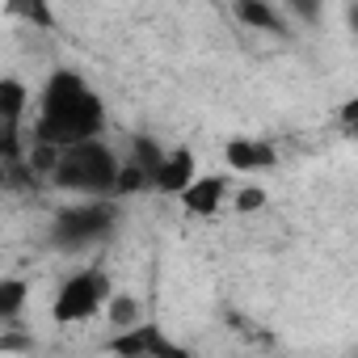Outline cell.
Instances as JSON below:
<instances>
[{"label":"cell","instance_id":"cell-15","mask_svg":"<svg viewBox=\"0 0 358 358\" xmlns=\"http://www.w3.org/2000/svg\"><path fill=\"white\" fill-rule=\"evenodd\" d=\"M262 203H266V194H262L257 186H245V190L236 194V207H241V211H253V207H262Z\"/></svg>","mask_w":358,"mask_h":358},{"label":"cell","instance_id":"cell-6","mask_svg":"<svg viewBox=\"0 0 358 358\" xmlns=\"http://www.w3.org/2000/svg\"><path fill=\"white\" fill-rule=\"evenodd\" d=\"M106 350H114V354H164V358H177V354H182V345L169 341L156 324H131V329H122Z\"/></svg>","mask_w":358,"mask_h":358},{"label":"cell","instance_id":"cell-3","mask_svg":"<svg viewBox=\"0 0 358 358\" xmlns=\"http://www.w3.org/2000/svg\"><path fill=\"white\" fill-rule=\"evenodd\" d=\"M114 224H118V207H114L106 194H89L85 203L59 211V220H55V228H51V241H55L59 249H68V253H80V249L106 241V236L114 232Z\"/></svg>","mask_w":358,"mask_h":358},{"label":"cell","instance_id":"cell-13","mask_svg":"<svg viewBox=\"0 0 358 358\" xmlns=\"http://www.w3.org/2000/svg\"><path fill=\"white\" fill-rule=\"evenodd\" d=\"M106 303H110V320H114L118 329H131V324L139 320V303H135L131 295H114V291H110Z\"/></svg>","mask_w":358,"mask_h":358},{"label":"cell","instance_id":"cell-9","mask_svg":"<svg viewBox=\"0 0 358 358\" xmlns=\"http://www.w3.org/2000/svg\"><path fill=\"white\" fill-rule=\"evenodd\" d=\"M228 190H232V186L224 182V177H190V186L177 194V199H182V207H186L190 215H215Z\"/></svg>","mask_w":358,"mask_h":358},{"label":"cell","instance_id":"cell-4","mask_svg":"<svg viewBox=\"0 0 358 358\" xmlns=\"http://www.w3.org/2000/svg\"><path fill=\"white\" fill-rule=\"evenodd\" d=\"M110 291H114V287H110V278H106L101 266L76 270V274L59 287V295H55V303H51V316H55L59 324H80V320H89V316H97V312L106 308Z\"/></svg>","mask_w":358,"mask_h":358},{"label":"cell","instance_id":"cell-16","mask_svg":"<svg viewBox=\"0 0 358 358\" xmlns=\"http://www.w3.org/2000/svg\"><path fill=\"white\" fill-rule=\"evenodd\" d=\"M0 350H34V341L26 333H9V337H0Z\"/></svg>","mask_w":358,"mask_h":358},{"label":"cell","instance_id":"cell-17","mask_svg":"<svg viewBox=\"0 0 358 358\" xmlns=\"http://www.w3.org/2000/svg\"><path fill=\"white\" fill-rule=\"evenodd\" d=\"M316 5H320V0H291V9H295L299 17H308V22L316 17Z\"/></svg>","mask_w":358,"mask_h":358},{"label":"cell","instance_id":"cell-11","mask_svg":"<svg viewBox=\"0 0 358 358\" xmlns=\"http://www.w3.org/2000/svg\"><path fill=\"white\" fill-rule=\"evenodd\" d=\"M236 17H241L245 26H253V30H266V34H287L282 17L266 5V0H236Z\"/></svg>","mask_w":358,"mask_h":358},{"label":"cell","instance_id":"cell-7","mask_svg":"<svg viewBox=\"0 0 358 358\" xmlns=\"http://www.w3.org/2000/svg\"><path fill=\"white\" fill-rule=\"evenodd\" d=\"M190 177H194V152L190 148H173L152 169V190H160V194H182L190 186Z\"/></svg>","mask_w":358,"mask_h":358},{"label":"cell","instance_id":"cell-14","mask_svg":"<svg viewBox=\"0 0 358 358\" xmlns=\"http://www.w3.org/2000/svg\"><path fill=\"white\" fill-rule=\"evenodd\" d=\"M160 156H164V152H160V143H152V139H135V143H131V156H127V160H131V164H139V169H143V173L152 177V169L160 164Z\"/></svg>","mask_w":358,"mask_h":358},{"label":"cell","instance_id":"cell-5","mask_svg":"<svg viewBox=\"0 0 358 358\" xmlns=\"http://www.w3.org/2000/svg\"><path fill=\"white\" fill-rule=\"evenodd\" d=\"M26 101H30V93H26L22 80H13V76L0 80V160L5 164L22 160V114H26Z\"/></svg>","mask_w":358,"mask_h":358},{"label":"cell","instance_id":"cell-10","mask_svg":"<svg viewBox=\"0 0 358 358\" xmlns=\"http://www.w3.org/2000/svg\"><path fill=\"white\" fill-rule=\"evenodd\" d=\"M5 17L38 26V30H55V9L51 0H5Z\"/></svg>","mask_w":358,"mask_h":358},{"label":"cell","instance_id":"cell-12","mask_svg":"<svg viewBox=\"0 0 358 358\" xmlns=\"http://www.w3.org/2000/svg\"><path fill=\"white\" fill-rule=\"evenodd\" d=\"M26 295H30V287L22 278H5V282H0V324H9L26 308Z\"/></svg>","mask_w":358,"mask_h":358},{"label":"cell","instance_id":"cell-2","mask_svg":"<svg viewBox=\"0 0 358 358\" xmlns=\"http://www.w3.org/2000/svg\"><path fill=\"white\" fill-rule=\"evenodd\" d=\"M114 177H118V156L101 139H80L59 148L47 182L72 194H114Z\"/></svg>","mask_w":358,"mask_h":358},{"label":"cell","instance_id":"cell-1","mask_svg":"<svg viewBox=\"0 0 358 358\" xmlns=\"http://www.w3.org/2000/svg\"><path fill=\"white\" fill-rule=\"evenodd\" d=\"M106 131V106L101 97L76 76V72H55L43 89L38 122H34V143L68 148L80 139H97Z\"/></svg>","mask_w":358,"mask_h":358},{"label":"cell","instance_id":"cell-8","mask_svg":"<svg viewBox=\"0 0 358 358\" xmlns=\"http://www.w3.org/2000/svg\"><path fill=\"white\" fill-rule=\"evenodd\" d=\"M224 156H228V169H236V173H262V169L278 164V152L266 139H232L224 148Z\"/></svg>","mask_w":358,"mask_h":358}]
</instances>
